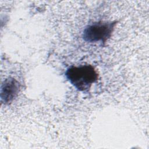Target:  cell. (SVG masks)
Segmentation results:
<instances>
[{"instance_id": "cell-2", "label": "cell", "mask_w": 149, "mask_h": 149, "mask_svg": "<svg viewBox=\"0 0 149 149\" xmlns=\"http://www.w3.org/2000/svg\"><path fill=\"white\" fill-rule=\"evenodd\" d=\"M116 22H97L86 26L83 38L88 42H106L111 36Z\"/></svg>"}, {"instance_id": "cell-1", "label": "cell", "mask_w": 149, "mask_h": 149, "mask_svg": "<svg viewBox=\"0 0 149 149\" xmlns=\"http://www.w3.org/2000/svg\"><path fill=\"white\" fill-rule=\"evenodd\" d=\"M65 76L70 84L80 91L88 90L98 76L94 68L90 65L71 66L66 70Z\"/></svg>"}, {"instance_id": "cell-3", "label": "cell", "mask_w": 149, "mask_h": 149, "mask_svg": "<svg viewBox=\"0 0 149 149\" xmlns=\"http://www.w3.org/2000/svg\"><path fill=\"white\" fill-rule=\"evenodd\" d=\"M20 85L15 79L9 77L5 79L1 86V100L4 104L12 102L17 96Z\"/></svg>"}]
</instances>
